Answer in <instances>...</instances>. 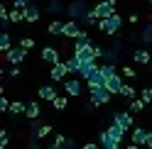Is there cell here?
<instances>
[{"instance_id":"cell-26","label":"cell","mask_w":152,"mask_h":149,"mask_svg":"<svg viewBox=\"0 0 152 149\" xmlns=\"http://www.w3.org/2000/svg\"><path fill=\"white\" fill-rule=\"evenodd\" d=\"M10 49H12V42H10V34H7V30H5L3 34H0V51L5 54V51H10Z\"/></svg>"},{"instance_id":"cell-22","label":"cell","mask_w":152,"mask_h":149,"mask_svg":"<svg viewBox=\"0 0 152 149\" xmlns=\"http://www.w3.org/2000/svg\"><path fill=\"white\" fill-rule=\"evenodd\" d=\"M64 64H66V69H69V73H76V76H79V69H81V61H79V56H76V54H74L71 59H66Z\"/></svg>"},{"instance_id":"cell-41","label":"cell","mask_w":152,"mask_h":149,"mask_svg":"<svg viewBox=\"0 0 152 149\" xmlns=\"http://www.w3.org/2000/svg\"><path fill=\"white\" fill-rule=\"evenodd\" d=\"M17 44H22V46H25V49H32V46H34V42L30 39V37H22V39H20V42H17Z\"/></svg>"},{"instance_id":"cell-47","label":"cell","mask_w":152,"mask_h":149,"mask_svg":"<svg viewBox=\"0 0 152 149\" xmlns=\"http://www.w3.org/2000/svg\"><path fill=\"white\" fill-rule=\"evenodd\" d=\"M150 10H152V0H150Z\"/></svg>"},{"instance_id":"cell-37","label":"cell","mask_w":152,"mask_h":149,"mask_svg":"<svg viewBox=\"0 0 152 149\" xmlns=\"http://www.w3.org/2000/svg\"><path fill=\"white\" fill-rule=\"evenodd\" d=\"M10 144V135H7V129H0V149H5Z\"/></svg>"},{"instance_id":"cell-17","label":"cell","mask_w":152,"mask_h":149,"mask_svg":"<svg viewBox=\"0 0 152 149\" xmlns=\"http://www.w3.org/2000/svg\"><path fill=\"white\" fill-rule=\"evenodd\" d=\"M66 73H69L66 64H54V66H52V81H61Z\"/></svg>"},{"instance_id":"cell-21","label":"cell","mask_w":152,"mask_h":149,"mask_svg":"<svg viewBox=\"0 0 152 149\" xmlns=\"http://www.w3.org/2000/svg\"><path fill=\"white\" fill-rule=\"evenodd\" d=\"M108 129H110V135L115 137V139H120V142H123V137H125V132H128V127H123L120 122H113Z\"/></svg>"},{"instance_id":"cell-34","label":"cell","mask_w":152,"mask_h":149,"mask_svg":"<svg viewBox=\"0 0 152 149\" xmlns=\"http://www.w3.org/2000/svg\"><path fill=\"white\" fill-rule=\"evenodd\" d=\"M66 139H69V137L56 135V137H54V142H52V149H64V147H66Z\"/></svg>"},{"instance_id":"cell-3","label":"cell","mask_w":152,"mask_h":149,"mask_svg":"<svg viewBox=\"0 0 152 149\" xmlns=\"http://www.w3.org/2000/svg\"><path fill=\"white\" fill-rule=\"evenodd\" d=\"M27 51H30V49H25L22 44H17V46H12L10 51H5V61L7 64H22L27 59Z\"/></svg>"},{"instance_id":"cell-7","label":"cell","mask_w":152,"mask_h":149,"mask_svg":"<svg viewBox=\"0 0 152 149\" xmlns=\"http://www.w3.org/2000/svg\"><path fill=\"white\" fill-rule=\"evenodd\" d=\"M93 10L98 12V17L103 20V17H110V15H115V3H108V0H101V3L93 7Z\"/></svg>"},{"instance_id":"cell-40","label":"cell","mask_w":152,"mask_h":149,"mask_svg":"<svg viewBox=\"0 0 152 149\" xmlns=\"http://www.w3.org/2000/svg\"><path fill=\"white\" fill-rule=\"evenodd\" d=\"M123 76L125 78H135V69L132 66H123Z\"/></svg>"},{"instance_id":"cell-44","label":"cell","mask_w":152,"mask_h":149,"mask_svg":"<svg viewBox=\"0 0 152 149\" xmlns=\"http://www.w3.org/2000/svg\"><path fill=\"white\" fill-rule=\"evenodd\" d=\"M128 20H130V22H132V25H137V22H140V15H137V12H132V15H130V17H128Z\"/></svg>"},{"instance_id":"cell-32","label":"cell","mask_w":152,"mask_h":149,"mask_svg":"<svg viewBox=\"0 0 152 149\" xmlns=\"http://www.w3.org/2000/svg\"><path fill=\"white\" fill-rule=\"evenodd\" d=\"M25 110H27V103H10V115H15V117H20Z\"/></svg>"},{"instance_id":"cell-5","label":"cell","mask_w":152,"mask_h":149,"mask_svg":"<svg viewBox=\"0 0 152 149\" xmlns=\"http://www.w3.org/2000/svg\"><path fill=\"white\" fill-rule=\"evenodd\" d=\"M108 83V78L103 76V71H101V66H98V71H93L91 76L86 78V86H88V90H93V88H103Z\"/></svg>"},{"instance_id":"cell-25","label":"cell","mask_w":152,"mask_h":149,"mask_svg":"<svg viewBox=\"0 0 152 149\" xmlns=\"http://www.w3.org/2000/svg\"><path fill=\"white\" fill-rule=\"evenodd\" d=\"M64 27H66V22H61V20H52L49 22V34H64Z\"/></svg>"},{"instance_id":"cell-16","label":"cell","mask_w":152,"mask_h":149,"mask_svg":"<svg viewBox=\"0 0 152 149\" xmlns=\"http://www.w3.org/2000/svg\"><path fill=\"white\" fill-rule=\"evenodd\" d=\"M76 56H79V61H93L96 59V51H93V44L86 46V49H79V51H74Z\"/></svg>"},{"instance_id":"cell-39","label":"cell","mask_w":152,"mask_h":149,"mask_svg":"<svg viewBox=\"0 0 152 149\" xmlns=\"http://www.w3.org/2000/svg\"><path fill=\"white\" fill-rule=\"evenodd\" d=\"M140 98L145 100V103H152V88H142V93H140Z\"/></svg>"},{"instance_id":"cell-23","label":"cell","mask_w":152,"mask_h":149,"mask_svg":"<svg viewBox=\"0 0 152 149\" xmlns=\"http://www.w3.org/2000/svg\"><path fill=\"white\" fill-rule=\"evenodd\" d=\"M145 139H147V129H142V127L132 129V142L135 144H145Z\"/></svg>"},{"instance_id":"cell-42","label":"cell","mask_w":152,"mask_h":149,"mask_svg":"<svg viewBox=\"0 0 152 149\" xmlns=\"http://www.w3.org/2000/svg\"><path fill=\"white\" fill-rule=\"evenodd\" d=\"M27 5H30V0H12V7H20V10H25Z\"/></svg>"},{"instance_id":"cell-31","label":"cell","mask_w":152,"mask_h":149,"mask_svg":"<svg viewBox=\"0 0 152 149\" xmlns=\"http://www.w3.org/2000/svg\"><path fill=\"white\" fill-rule=\"evenodd\" d=\"M145 110V100L142 98H132L130 100V113H142Z\"/></svg>"},{"instance_id":"cell-30","label":"cell","mask_w":152,"mask_h":149,"mask_svg":"<svg viewBox=\"0 0 152 149\" xmlns=\"http://www.w3.org/2000/svg\"><path fill=\"white\" fill-rule=\"evenodd\" d=\"M10 22H12V25L25 22V12L20 10V7H12V10H10Z\"/></svg>"},{"instance_id":"cell-8","label":"cell","mask_w":152,"mask_h":149,"mask_svg":"<svg viewBox=\"0 0 152 149\" xmlns=\"http://www.w3.org/2000/svg\"><path fill=\"white\" fill-rule=\"evenodd\" d=\"M103 149H118L120 147V139H115V137H113L110 135V129H106V132H103L101 135V142H98Z\"/></svg>"},{"instance_id":"cell-14","label":"cell","mask_w":152,"mask_h":149,"mask_svg":"<svg viewBox=\"0 0 152 149\" xmlns=\"http://www.w3.org/2000/svg\"><path fill=\"white\" fill-rule=\"evenodd\" d=\"M132 115H135V113H130V110H128V113H115V117H113V120H115V122H120L123 127H132V122H135V120H132Z\"/></svg>"},{"instance_id":"cell-24","label":"cell","mask_w":152,"mask_h":149,"mask_svg":"<svg viewBox=\"0 0 152 149\" xmlns=\"http://www.w3.org/2000/svg\"><path fill=\"white\" fill-rule=\"evenodd\" d=\"M101 71H103V76H106V78H110V76H115V73H118V66L113 61H106V64H101Z\"/></svg>"},{"instance_id":"cell-43","label":"cell","mask_w":152,"mask_h":149,"mask_svg":"<svg viewBox=\"0 0 152 149\" xmlns=\"http://www.w3.org/2000/svg\"><path fill=\"white\" fill-rule=\"evenodd\" d=\"M10 76H12V78H17V76H20V66H17V64H12V69H10Z\"/></svg>"},{"instance_id":"cell-46","label":"cell","mask_w":152,"mask_h":149,"mask_svg":"<svg viewBox=\"0 0 152 149\" xmlns=\"http://www.w3.org/2000/svg\"><path fill=\"white\" fill-rule=\"evenodd\" d=\"M108 3H115V5H118V0H108Z\"/></svg>"},{"instance_id":"cell-36","label":"cell","mask_w":152,"mask_h":149,"mask_svg":"<svg viewBox=\"0 0 152 149\" xmlns=\"http://www.w3.org/2000/svg\"><path fill=\"white\" fill-rule=\"evenodd\" d=\"M32 132H37V135H39V137H47V135L52 132V127H49V125H37V127L32 129Z\"/></svg>"},{"instance_id":"cell-19","label":"cell","mask_w":152,"mask_h":149,"mask_svg":"<svg viewBox=\"0 0 152 149\" xmlns=\"http://www.w3.org/2000/svg\"><path fill=\"white\" fill-rule=\"evenodd\" d=\"M140 42H142V44H152V20L145 22V27H142V32H140Z\"/></svg>"},{"instance_id":"cell-18","label":"cell","mask_w":152,"mask_h":149,"mask_svg":"<svg viewBox=\"0 0 152 149\" xmlns=\"http://www.w3.org/2000/svg\"><path fill=\"white\" fill-rule=\"evenodd\" d=\"M132 59H135V64H147V66H150V61H152V54H150V51H145V49H135Z\"/></svg>"},{"instance_id":"cell-10","label":"cell","mask_w":152,"mask_h":149,"mask_svg":"<svg viewBox=\"0 0 152 149\" xmlns=\"http://www.w3.org/2000/svg\"><path fill=\"white\" fill-rule=\"evenodd\" d=\"M42 61L44 64H52V66L59 64V51H56L54 46H44V49H42Z\"/></svg>"},{"instance_id":"cell-2","label":"cell","mask_w":152,"mask_h":149,"mask_svg":"<svg viewBox=\"0 0 152 149\" xmlns=\"http://www.w3.org/2000/svg\"><path fill=\"white\" fill-rule=\"evenodd\" d=\"M86 12H88V3L86 0H74L71 5H66V15H69L71 20H81L83 22Z\"/></svg>"},{"instance_id":"cell-12","label":"cell","mask_w":152,"mask_h":149,"mask_svg":"<svg viewBox=\"0 0 152 149\" xmlns=\"http://www.w3.org/2000/svg\"><path fill=\"white\" fill-rule=\"evenodd\" d=\"M64 88H66V93H69V95H76V98H79L81 90H83V83H79V78H71V81L64 83Z\"/></svg>"},{"instance_id":"cell-4","label":"cell","mask_w":152,"mask_h":149,"mask_svg":"<svg viewBox=\"0 0 152 149\" xmlns=\"http://www.w3.org/2000/svg\"><path fill=\"white\" fill-rule=\"evenodd\" d=\"M110 95L113 93L103 86V88H93L91 90V103H93V108H101V105H106L108 100H110Z\"/></svg>"},{"instance_id":"cell-13","label":"cell","mask_w":152,"mask_h":149,"mask_svg":"<svg viewBox=\"0 0 152 149\" xmlns=\"http://www.w3.org/2000/svg\"><path fill=\"white\" fill-rule=\"evenodd\" d=\"M91 44H93V42H91V37H88L86 32L81 30V34L74 39V51H79V49H86V46H91Z\"/></svg>"},{"instance_id":"cell-35","label":"cell","mask_w":152,"mask_h":149,"mask_svg":"<svg viewBox=\"0 0 152 149\" xmlns=\"http://www.w3.org/2000/svg\"><path fill=\"white\" fill-rule=\"evenodd\" d=\"M120 95L125 98V100H132V98H135V90H132V88L128 86V83H123V88H120Z\"/></svg>"},{"instance_id":"cell-9","label":"cell","mask_w":152,"mask_h":149,"mask_svg":"<svg viewBox=\"0 0 152 149\" xmlns=\"http://www.w3.org/2000/svg\"><path fill=\"white\" fill-rule=\"evenodd\" d=\"M93 71H98V64H96V59H93V61H81L79 78H83V81H86V78L91 76V73H93Z\"/></svg>"},{"instance_id":"cell-15","label":"cell","mask_w":152,"mask_h":149,"mask_svg":"<svg viewBox=\"0 0 152 149\" xmlns=\"http://www.w3.org/2000/svg\"><path fill=\"white\" fill-rule=\"evenodd\" d=\"M106 88L113 93V95H115V93H120V88H123V78L118 76V73H115V76H110L108 83H106Z\"/></svg>"},{"instance_id":"cell-48","label":"cell","mask_w":152,"mask_h":149,"mask_svg":"<svg viewBox=\"0 0 152 149\" xmlns=\"http://www.w3.org/2000/svg\"><path fill=\"white\" fill-rule=\"evenodd\" d=\"M150 71H152V61H150Z\"/></svg>"},{"instance_id":"cell-6","label":"cell","mask_w":152,"mask_h":149,"mask_svg":"<svg viewBox=\"0 0 152 149\" xmlns=\"http://www.w3.org/2000/svg\"><path fill=\"white\" fill-rule=\"evenodd\" d=\"M81 20H71L69 17V22H66V27H64V37H69V39H76V37L81 34Z\"/></svg>"},{"instance_id":"cell-1","label":"cell","mask_w":152,"mask_h":149,"mask_svg":"<svg viewBox=\"0 0 152 149\" xmlns=\"http://www.w3.org/2000/svg\"><path fill=\"white\" fill-rule=\"evenodd\" d=\"M123 27V17L115 12V15H110V17H103V20L98 22V30L103 34H118V30Z\"/></svg>"},{"instance_id":"cell-28","label":"cell","mask_w":152,"mask_h":149,"mask_svg":"<svg viewBox=\"0 0 152 149\" xmlns=\"http://www.w3.org/2000/svg\"><path fill=\"white\" fill-rule=\"evenodd\" d=\"M47 10H49L52 15H61V12H66V7L59 3V0H49V5H47Z\"/></svg>"},{"instance_id":"cell-33","label":"cell","mask_w":152,"mask_h":149,"mask_svg":"<svg viewBox=\"0 0 152 149\" xmlns=\"http://www.w3.org/2000/svg\"><path fill=\"white\" fill-rule=\"evenodd\" d=\"M69 95V93H66ZM66 95H56L54 100H52V105H54V110H64L66 105H69V100H66Z\"/></svg>"},{"instance_id":"cell-11","label":"cell","mask_w":152,"mask_h":149,"mask_svg":"<svg viewBox=\"0 0 152 149\" xmlns=\"http://www.w3.org/2000/svg\"><path fill=\"white\" fill-rule=\"evenodd\" d=\"M22 12H25V22H27V25H34L37 20H39V7H37V5H32V3L27 5Z\"/></svg>"},{"instance_id":"cell-38","label":"cell","mask_w":152,"mask_h":149,"mask_svg":"<svg viewBox=\"0 0 152 149\" xmlns=\"http://www.w3.org/2000/svg\"><path fill=\"white\" fill-rule=\"evenodd\" d=\"M0 113H10V100L0 93Z\"/></svg>"},{"instance_id":"cell-29","label":"cell","mask_w":152,"mask_h":149,"mask_svg":"<svg viewBox=\"0 0 152 149\" xmlns=\"http://www.w3.org/2000/svg\"><path fill=\"white\" fill-rule=\"evenodd\" d=\"M98 22H101V17H98V12L91 7V10L86 12V17H83V25H96V27H98Z\"/></svg>"},{"instance_id":"cell-45","label":"cell","mask_w":152,"mask_h":149,"mask_svg":"<svg viewBox=\"0 0 152 149\" xmlns=\"http://www.w3.org/2000/svg\"><path fill=\"white\" fill-rule=\"evenodd\" d=\"M145 147H152V132H147V139H145Z\"/></svg>"},{"instance_id":"cell-20","label":"cell","mask_w":152,"mask_h":149,"mask_svg":"<svg viewBox=\"0 0 152 149\" xmlns=\"http://www.w3.org/2000/svg\"><path fill=\"white\" fill-rule=\"evenodd\" d=\"M25 115L30 117V120H37V117H39V103H34V100H27V110H25Z\"/></svg>"},{"instance_id":"cell-27","label":"cell","mask_w":152,"mask_h":149,"mask_svg":"<svg viewBox=\"0 0 152 149\" xmlns=\"http://www.w3.org/2000/svg\"><path fill=\"white\" fill-rule=\"evenodd\" d=\"M39 98H42V100H54V98H56L54 86H44V88H39Z\"/></svg>"}]
</instances>
